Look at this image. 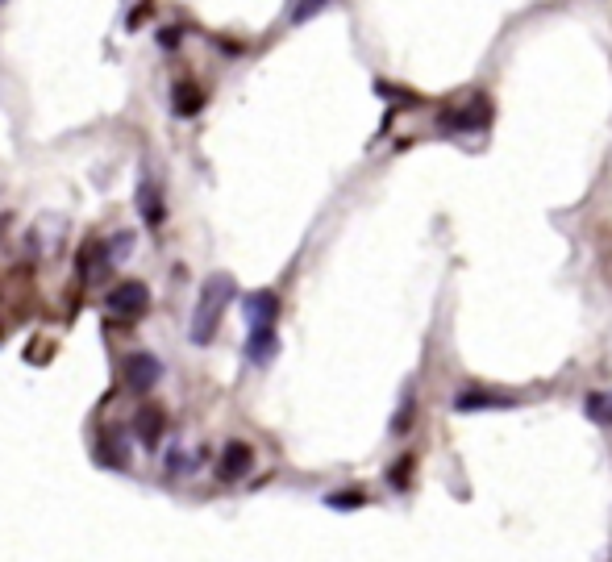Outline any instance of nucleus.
<instances>
[{"label":"nucleus","mask_w":612,"mask_h":562,"mask_svg":"<svg viewBox=\"0 0 612 562\" xmlns=\"http://www.w3.org/2000/svg\"><path fill=\"white\" fill-rule=\"evenodd\" d=\"M279 350V338H275V325H250V338H246V359L250 363H271Z\"/></svg>","instance_id":"obj_7"},{"label":"nucleus","mask_w":612,"mask_h":562,"mask_svg":"<svg viewBox=\"0 0 612 562\" xmlns=\"http://www.w3.org/2000/svg\"><path fill=\"white\" fill-rule=\"evenodd\" d=\"M121 371H125V383L138 392V396H146V392H155V383L163 379V363L155 359L150 350H138V354H125V363H121Z\"/></svg>","instance_id":"obj_2"},{"label":"nucleus","mask_w":612,"mask_h":562,"mask_svg":"<svg viewBox=\"0 0 612 562\" xmlns=\"http://www.w3.org/2000/svg\"><path fill=\"white\" fill-rule=\"evenodd\" d=\"M0 5H5V0H0Z\"/></svg>","instance_id":"obj_17"},{"label":"nucleus","mask_w":612,"mask_h":562,"mask_svg":"<svg viewBox=\"0 0 612 562\" xmlns=\"http://www.w3.org/2000/svg\"><path fill=\"white\" fill-rule=\"evenodd\" d=\"M325 504H329V508H363L367 496H363V492H329Z\"/></svg>","instance_id":"obj_14"},{"label":"nucleus","mask_w":612,"mask_h":562,"mask_svg":"<svg viewBox=\"0 0 612 562\" xmlns=\"http://www.w3.org/2000/svg\"><path fill=\"white\" fill-rule=\"evenodd\" d=\"M200 105H204V92H200L196 84L184 80V84H175V88H171V109L180 113V117H196Z\"/></svg>","instance_id":"obj_11"},{"label":"nucleus","mask_w":612,"mask_h":562,"mask_svg":"<svg viewBox=\"0 0 612 562\" xmlns=\"http://www.w3.org/2000/svg\"><path fill=\"white\" fill-rule=\"evenodd\" d=\"M488 117H492V105L483 96H475L471 100V109H450V113H442V130H454V134H463V130H483L488 125Z\"/></svg>","instance_id":"obj_4"},{"label":"nucleus","mask_w":612,"mask_h":562,"mask_svg":"<svg viewBox=\"0 0 612 562\" xmlns=\"http://www.w3.org/2000/svg\"><path fill=\"white\" fill-rule=\"evenodd\" d=\"M134 204H138V213H142L150 225L163 221V213H167V209H163V184L155 180V175H142V180H138V200H134Z\"/></svg>","instance_id":"obj_5"},{"label":"nucleus","mask_w":612,"mask_h":562,"mask_svg":"<svg viewBox=\"0 0 612 562\" xmlns=\"http://www.w3.org/2000/svg\"><path fill=\"white\" fill-rule=\"evenodd\" d=\"M234 296H238V288H234V279H229V275H209V279H204L200 300H196V309H192V325H188V338L196 346L213 342V334L221 329V317H225V309H229V300H234Z\"/></svg>","instance_id":"obj_1"},{"label":"nucleus","mask_w":612,"mask_h":562,"mask_svg":"<svg viewBox=\"0 0 612 562\" xmlns=\"http://www.w3.org/2000/svg\"><path fill=\"white\" fill-rule=\"evenodd\" d=\"M454 413H483V408H513V396H500V392H479V388H467L458 392L454 400Z\"/></svg>","instance_id":"obj_6"},{"label":"nucleus","mask_w":612,"mask_h":562,"mask_svg":"<svg viewBox=\"0 0 612 562\" xmlns=\"http://www.w3.org/2000/svg\"><path fill=\"white\" fill-rule=\"evenodd\" d=\"M583 413H588L596 425H612V392H592L583 400Z\"/></svg>","instance_id":"obj_13"},{"label":"nucleus","mask_w":612,"mask_h":562,"mask_svg":"<svg viewBox=\"0 0 612 562\" xmlns=\"http://www.w3.org/2000/svg\"><path fill=\"white\" fill-rule=\"evenodd\" d=\"M105 309L113 317H142L150 309V288L138 284V279H125V284H117L109 296H105Z\"/></svg>","instance_id":"obj_3"},{"label":"nucleus","mask_w":612,"mask_h":562,"mask_svg":"<svg viewBox=\"0 0 612 562\" xmlns=\"http://www.w3.org/2000/svg\"><path fill=\"white\" fill-rule=\"evenodd\" d=\"M329 5V0H300V5H296V13H292V21L300 25V21H309L317 9H325Z\"/></svg>","instance_id":"obj_16"},{"label":"nucleus","mask_w":612,"mask_h":562,"mask_svg":"<svg viewBox=\"0 0 612 562\" xmlns=\"http://www.w3.org/2000/svg\"><path fill=\"white\" fill-rule=\"evenodd\" d=\"M167 471H175V475H192V458H188L184 450L167 454Z\"/></svg>","instance_id":"obj_15"},{"label":"nucleus","mask_w":612,"mask_h":562,"mask_svg":"<svg viewBox=\"0 0 612 562\" xmlns=\"http://www.w3.org/2000/svg\"><path fill=\"white\" fill-rule=\"evenodd\" d=\"M250 467H254L250 446L246 442H229L225 454H221V479H242Z\"/></svg>","instance_id":"obj_10"},{"label":"nucleus","mask_w":612,"mask_h":562,"mask_svg":"<svg viewBox=\"0 0 612 562\" xmlns=\"http://www.w3.org/2000/svg\"><path fill=\"white\" fill-rule=\"evenodd\" d=\"M242 313H246L250 325H275V317H279V296L275 292H254V296L242 300Z\"/></svg>","instance_id":"obj_8"},{"label":"nucleus","mask_w":612,"mask_h":562,"mask_svg":"<svg viewBox=\"0 0 612 562\" xmlns=\"http://www.w3.org/2000/svg\"><path fill=\"white\" fill-rule=\"evenodd\" d=\"M100 463H109L117 471H125V463H130V438L121 429H105V438H100Z\"/></svg>","instance_id":"obj_9"},{"label":"nucleus","mask_w":612,"mask_h":562,"mask_svg":"<svg viewBox=\"0 0 612 562\" xmlns=\"http://www.w3.org/2000/svg\"><path fill=\"white\" fill-rule=\"evenodd\" d=\"M134 425H138V433H142V446H155V442L163 438V413H159L155 404H142Z\"/></svg>","instance_id":"obj_12"}]
</instances>
